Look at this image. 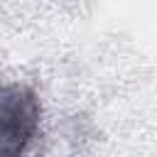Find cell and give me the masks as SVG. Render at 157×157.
Wrapping results in <instances>:
<instances>
[{
  "instance_id": "1",
  "label": "cell",
  "mask_w": 157,
  "mask_h": 157,
  "mask_svg": "<svg viewBox=\"0 0 157 157\" xmlns=\"http://www.w3.org/2000/svg\"><path fill=\"white\" fill-rule=\"evenodd\" d=\"M39 98L25 83H0V157H22L39 130Z\"/></svg>"
}]
</instances>
